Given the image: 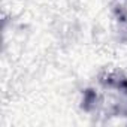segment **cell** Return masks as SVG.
Segmentation results:
<instances>
[{
  "instance_id": "6da1fadb",
  "label": "cell",
  "mask_w": 127,
  "mask_h": 127,
  "mask_svg": "<svg viewBox=\"0 0 127 127\" xmlns=\"http://www.w3.org/2000/svg\"><path fill=\"white\" fill-rule=\"evenodd\" d=\"M97 99H99V96H97V93H96L93 88L84 90V93H82V100H81V108H82L85 112L93 111V109L96 108V105H97Z\"/></svg>"
}]
</instances>
